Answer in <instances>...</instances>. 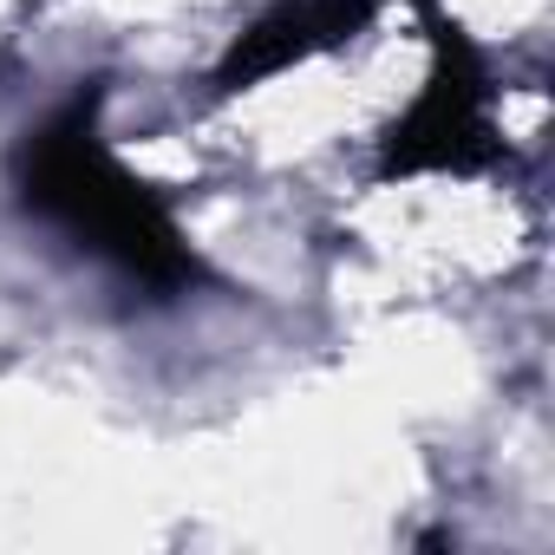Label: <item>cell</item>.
<instances>
[{
  "label": "cell",
  "mask_w": 555,
  "mask_h": 555,
  "mask_svg": "<svg viewBox=\"0 0 555 555\" xmlns=\"http://www.w3.org/2000/svg\"><path fill=\"white\" fill-rule=\"evenodd\" d=\"M34 203L47 216H66L79 235H92L99 248H112L118 261L144 268V274H183V255L164 229V216L138 196V183L118 177V164L92 144V131L73 118L60 131H47V144L34 151Z\"/></svg>",
  "instance_id": "1"
}]
</instances>
